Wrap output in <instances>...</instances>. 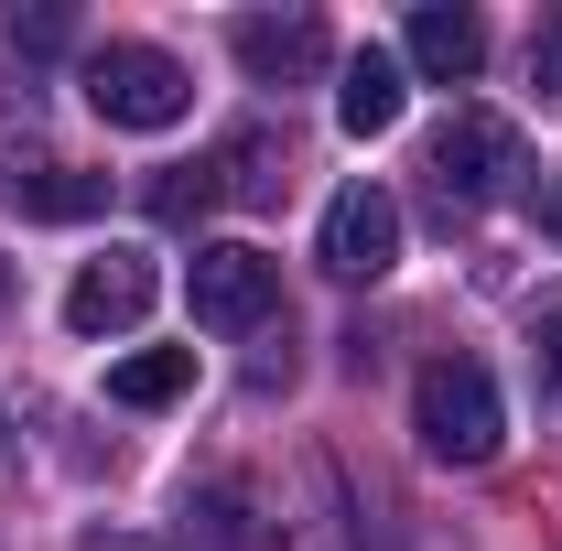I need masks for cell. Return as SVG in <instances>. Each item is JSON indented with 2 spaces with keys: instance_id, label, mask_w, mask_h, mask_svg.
<instances>
[{
  "instance_id": "1",
  "label": "cell",
  "mask_w": 562,
  "mask_h": 551,
  "mask_svg": "<svg viewBox=\"0 0 562 551\" xmlns=\"http://www.w3.org/2000/svg\"><path fill=\"white\" fill-rule=\"evenodd\" d=\"M412 432L432 465H487L497 432H508V412H497V379L476 368V357H432L412 390Z\"/></svg>"
},
{
  "instance_id": "2",
  "label": "cell",
  "mask_w": 562,
  "mask_h": 551,
  "mask_svg": "<svg viewBox=\"0 0 562 551\" xmlns=\"http://www.w3.org/2000/svg\"><path fill=\"white\" fill-rule=\"evenodd\" d=\"M76 87H87V109H98L109 131H173V120L195 109V76L173 66L162 44H98V55L76 66Z\"/></svg>"
},
{
  "instance_id": "3",
  "label": "cell",
  "mask_w": 562,
  "mask_h": 551,
  "mask_svg": "<svg viewBox=\"0 0 562 551\" xmlns=\"http://www.w3.org/2000/svg\"><path fill=\"white\" fill-rule=\"evenodd\" d=\"M422 173H432L443 216H476V206H497V195L530 173V151H519V131H508L497 109H454V120L432 131V151H422Z\"/></svg>"
},
{
  "instance_id": "4",
  "label": "cell",
  "mask_w": 562,
  "mask_h": 551,
  "mask_svg": "<svg viewBox=\"0 0 562 551\" xmlns=\"http://www.w3.org/2000/svg\"><path fill=\"white\" fill-rule=\"evenodd\" d=\"M184 303H195V325H216V336H249V325H271L281 314V260H260V249H195V271H184Z\"/></svg>"
},
{
  "instance_id": "5",
  "label": "cell",
  "mask_w": 562,
  "mask_h": 551,
  "mask_svg": "<svg viewBox=\"0 0 562 551\" xmlns=\"http://www.w3.org/2000/svg\"><path fill=\"white\" fill-rule=\"evenodd\" d=\"M227 44H238V66L260 76V87H303V76H325V55H336V33L314 11H238Z\"/></svg>"
},
{
  "instance_id": "6",
  "label": "cell",
  "mask_w": 562,
  "mask_h": 551,
  "mask_svg": "<svg viewBox=\"0 0 562 551\" xmlns=\"http://www.w3.org/2000/svg\"><path fill=\"white\" fill-rule=\"evenodd\" d=\"M151 292H162V281H151L140 249H98V260L66 281V325H76V336H120V325L151 314Z\"/></svg>"
},
{
  "instance_id": "7",
  "label": "cell",
  "mask_w": 562,
  "mask_h": 551,
  "mask_svg": "<svg viewBox=\"0 0 562 551\" xmlns=\"http://www.w3.org/2000/svg\"><path fill=\"white\" fill-rule=\"evenodd\" d=\"M401 260V206L379 195V184H347L336 206H325V271L336 281H379Z\"/></svg>"
},
{
  "instance_id": "8",
  "label": "cell",
  "mask_w": 562,
  "mask_h": 551,
  "mask_svg": "<svg viewBox=\"0 0 562 551\" xmlns=\"http://www.w3.org/2000/svg\"><path fill=\"white\" fill-rule=\"evenodd\" d=\"M401 66L432 76V87H465V76L487 66V22H476V11H454V0H422L412 33H401Z\"/></svg>"
},
{
  "instance_id": "9",
  "label": "cell",
  "mask_w": 562,
  "mask_h": 551,
  "mask_svg": "<svg viewBox=\"0 0 562 551\" xmlns=\"http://www.w3.org/2000/svg\"><path fill=\"white\" fill-rule=\"evenodd\" d=\"M401 109H412V66L401 55H347V87H336V131L347 140H379V131H401Z\"/></svg>"
},
{
  "instance_id": "10",
  "label": "cell",
  "mask_w": 562,
  "mask_h": 551,
  "mask_svg": "<svg viewBox=\"0 0 562 551\" xmlns=\"http://www.w3.org/2000/svg\"><path fill=\"white\" fill-rule=\"evenodd\" d=\"M216 184H227V206H281V184H292V131L249 120V131L216 151Z\"/></svg>"
},
{
  "instance_id": "11",
  "label": "cell",
  "mask_w": 562,
  "mask_h": 551,
  "mask_svg": "<svg viewBox=\"0 0 562 551\" xmlns=\"http://www.w3.org/2000/svg\"><path fill=\"white\" fill-rule=\"evenodd\" d=\"M0 195H11L22 216H98L109 206V173H76V162H33V173H22V162H11Z\"/></svg>"
},
{
  "instance_id": "12",
  "label": "cell",
  "mask_w": 562,
  "mask_h": 551,
  "mask_svg": "<svg viewBox=\"0 0 562 551\" xmlns=\"http://www.w3.org/2000/svg\"><path fill=\"white\" fill-rule=\"evenodd\" d=\"M184 390H195V346H140V357L109 368V401L120 412H173Z\"/></svg>"
},
{
  "instance_id": "13",
  "label": "cell",
  "mask_w": 562,
  "mask_h": 551,
  "mask_svg": "<svg viewBox=\"0 0 562 551\" xmlns=\"http://www.w3.org/2000/svg\"><path fill=\"white\" fill-rule=\"evenodd\" d=\"M216 206H227L216 162H173V173L151 184V216H162V227H195V216H216Z\"/></svg>"
},
{
  "instance_id": "14",
  "label": "cell",
  "mask_w": 562,
  "mask_h": 551,
  "mask_svg": "<svg viewBox=\"0 0 562 551\" xmlns=\"http://www.w3.org/2000/svg\"><path fill=\"white\" fill-rule=\"evenodd\" d=\"M530 87H541V98L562 109V11L541 22V33H530Z\"/></svg>"
},
{
  "instance_id": "15",
  "label": "cell",
  "mask_w": 562,
  "mask_h": 551,
  "mask_svg": "<svg viewBox=\"0 0 562 551\" xmlns=\"http://www.w3.org/2000/svg\"><path fill=\"white\" fill-rule=\"evenodd\" d=\"M541 390H552V401H562V314H552V325H541Z\"/></svg>"
},
{
  "instance_id": "16",
  "label": "cell",
  "mask_w": 562,
  "mask_h": 551,
  "mask_svg": "<svg viewBox=\"0 0 562 551\" xmlns=\"http://www.w3.org/2000/svg\"><path fill=\"white\" fill-rule=\"evenodd\" d=\"M541 227H552V238H562V173H552V184H541Z\"/></svg>"
}]
</instances>
